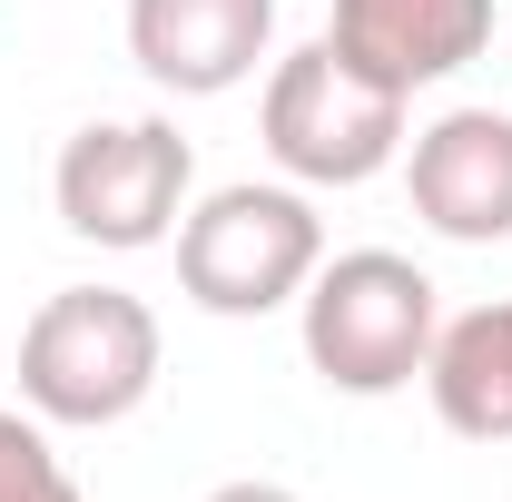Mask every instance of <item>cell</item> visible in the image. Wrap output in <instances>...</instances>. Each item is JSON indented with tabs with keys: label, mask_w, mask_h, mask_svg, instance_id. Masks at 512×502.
<instances>
[{
	"label": "cell",
	"mask_w": 512,
	"mask_h": 502,
	"mask_svg": "<svg viewBox=\"0 0 512 502\" xmlns=\"http://www.w3.org/2000/svg\"><path fill=\"white\" fill-rule=\"evenodd\" d=\"M188 188H197V158L178 138V119H89L50 168L60 227L109 256L168 247L178 217H188Z\"/></svg>",
	"instance_id": "obj_5"
},
{
	"label": "cell",
	"mask_w": 512,
	"mask_h": 502,
	"mask_svg": "<svg viewBox=\"0 0 512 502\" xmlns=\"http://www.w3.org/2000/svg\"><path fill=\"white\" fill-rule=\"evenodd\" d=\"M207 502H296V493H286V483H217Z\"/></svg>",
	"instance_id": "obj_11"
},
{
	"label": "cell",
	"mask_w": 512,
	"mask_h": 502,
	"mask_svg": "<svg viewBox=\"0 0 512 502\" xmlns=\"http://www.w3.org/2000/svg\"><path fill=\"white\" fill-rule=\"evenodd\" d=\"M325 40H335V60H355L365 79L414 99V89L453 79L463 60H483L493 0H335Z\"/></svg>",
	"instance_id": "obj_8"
},
{
	"label": "cell",
	"mask_w": 512,
	"mask_h": 502,
	"mask_svg": "<svg viewBox=\"0 0 512 502\" xmlns=\"http://www.w3.org/2000/svg\"><path fill=\"white\" fill-rule=\"evenodd\" d=\"M424 394L463 443H512V296L453 315L424 355Z\"/></svg>",
	"instance_id": "obj_9"
},
{
	"label": "cell",
	"mask_w": 512,
	"mask_h": 502,
	"mask_svg": "<svg viewBox=\"0 0 512 502\" xmlns=\"http://www.w3.org/2000/svg\"><path fill=\"white\" fill-rule=\"evenodd\" d=\"M296 335H306V365H316L335 394H404L424 375L444 315H434V276L394 247H345L325 256L296 296Z\"/></svg>",
	"instance_id": "obj_2"
},
{
	"label": "cell",
	"mask_w": 512,
	"mask_h": 502,
	"mask_svg": "<svg viewBox=\"0 0 512 502\" xmlns=\"http://www.w3.org/2000/svg\"><path fill=\"white\" fill-rule=\"evenodd\" d=\"M0 502H79L69 463L50 453V424L10 414V404H0Z\"/></svg>",
	"instance_id": "obj_10"
},
{
	"label": "cell",
	"mask_w": 512,
	"mask_h": 502,
	"mask_svg": "<svg viewBox=\"0 0 512 502\" xmlns=\"http://www.w3.org/2000/svg\"><path fill=\"white\" fill-rule=\"evenodd\" d=\"M404 188L414 217L453 247H503L512 237V109H444L404 138Z\"/></svg>",
	"instance_id": "obj_6"
},
{
	"label": "cell",
	"mask_w": 512,
	"mask_h": 502,
	"mask_svg": "<svg viewBox=\"0 0 512 502\" xmlns=\"http://www.w3.org/2000/svg\"><path fill=\"white\" fill-rule=\"evenodd\" d=\"M158 355H168V335H158L148 296H128V286H60L20 325V404L40 424H69V434L128 424L158 394Z\"/></svg>",
	"instance_id": "obj_1"
},
{
	"label": "cell",
	"mask_w": 512,
	"mask_h": 502,
	"mask_svg": "<svg viewBox=\"0 0 512 502\" xmlns=\"http://www.w3.org/2000/svg\"><path fill=\"white\" fill-rule=\"evenodd\" d=\"M325 266V217L306 188H207L178 217V286L197 315H276L306 296V276Z\"/></svg>",
	"instance_id": "obj_4"
},
{
	"label": "cell",
	"mask_w": 512,
	"mask_h": 502,
	"mask_svg": "<svg viewBox=\"0 0 512 502\" xmlns=\"http://www.w3.org/2000/svg\"><path fill=\"white\" fill-rule=\"evenodd\" d=\"M276 50V0H128V60L168 99H227Z\"/></svg>",
	"instance_id": "obj_7"
},
{
	"label": "cell",
	"mask_w": 512,
	"mask_h": 502,
	"mask_svg": "<svg viewBox=\"0 0 512 502\" xmlns=\"http://www.w3.org/2000/svg\"><path fill=\"white\" fill-rule=\"evenodd\" d=\"M404 89L365 79L355 60H335V40H306L266 69L256 99V138L296 188H365L404 158Z\"/></svg>",
	"instance_id": "obj_3"
}]
</instances>
